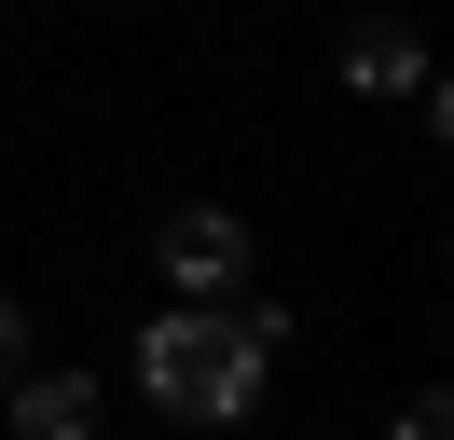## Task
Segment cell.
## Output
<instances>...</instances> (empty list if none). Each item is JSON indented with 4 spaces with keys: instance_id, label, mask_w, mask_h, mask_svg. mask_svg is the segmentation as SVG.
<instances>
[{
    "instance_id": "1",
    "label": "cell",
    "mask_w": 454,
    "mask_h": 440,
    "mask_svg": "<svg viewBox=\"0 0 454 440\" xmlns=\"http://www.w3.org/2000/svg\"><path fill=\"white\" fill-rule=\"evenodd\" d=\"M262 372H276V317H221V302L152 317V344H138V385L166 412H193V427H234L262 399Z\"/></svg>"
},
{
    "instance_id": "2",
    "label": "cell",
    "mask_w": 454,
    "mask_h": 440,
    "mask_svg": "<svg viewBox=\"0 0 454 440\" xmlns=\"http://www.w3.org/2000/svg\"><path fill=\"white\" fill-rule=\"evenodd\" d=\"M152 248H166V275H179L193 302H221L234 275H248V220H234V207H179V220H166Z\"/></svg>"
},
{
    "instance_id": "3",
    "label": "cell",
    "mask_w": 454,
    "mask_h": 440,
    "mask_svg": "<svg viewBox=\"0 0 454 440\" xmlns=\"http://www.w3.org/2000/svg\"><path fill=\"white\" fill-rule=\"evenodd\" d=\"M14 427L28 440H97V385L83 372H14Z\"/></svg>"
},
{
    "instance_id": "4",
    "label": "cell",
    "mask_w": 454,
    "mask_h": 440,
    "mask_svg": "<svg viewBox=\"0 0 454 440\" xmlns=\"http://www.w3.org/2000/svg\"><path fill=\"white\" fill-rule=\"evenodd\" d=\"M344 82H358V97H427L413 28H358V42H344Z\"/></svg>"
},
{
    "instance_id": "5",
    "label": "cell",
    "mask_w": 454,
    "mask_h": 440,
    "mask_svg": "<svg viewBox=\"0 0 454 440\" xmlns=\"http://www.w3.org/2000/svg\"><path fill=\"white\" fill-rule=\"evenodd\" d=\"M28 372V317H14V302H0V385Z\"/></svg>"
},
{
    "instance_id": "6",
    "label": "cell",
    "mask_w": 454,
    "mask_h": 440,
    "mask_svg": "<svg viewBox=\"0 0 454 440\" xmlns=\"http://www.w3.org/2000/svg\"><path fill=\"white\" fill-rule=\"evenodd\" d=\"M399 440H454V412H441V399H413V412H399Z\"/></svg>"
}]
</instances>
